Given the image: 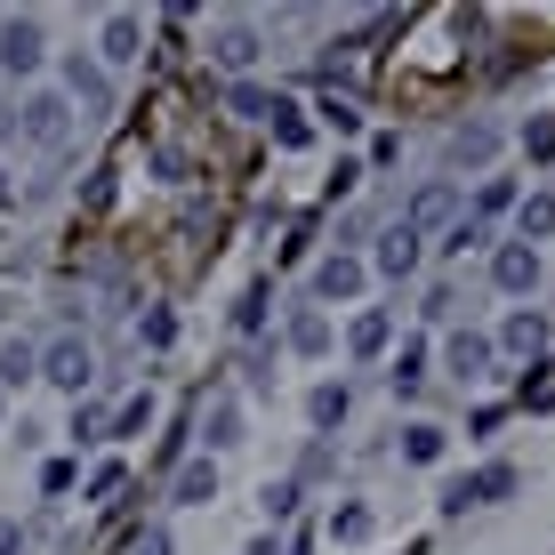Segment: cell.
I'll use <instances>...</instances> for the list:
<instances>
[{
    "label": "cell",
    "mask_w": 555,
    "mask_h": 555,
    "mask_svg": "<svg viewBox=\"0 0 555 555\" xmlns=\"http://www.w3.org/2000/svg\"><path fill=\"white\" fill-rule=\"evenodd\" d=\"M138 555H169V531L153 524V531H138Z\"/></svg>",
    "instance_id": "33"
},
{
    "label": "cell",
    "mask_w": 555,
    "mask_h": 555,
    "mask_svg": "<svg viewBox=\"0 0 555 555\" xmlns=\"http://www.w3.org/2000/svg\"><path fill=\"white\" fill-rule=\"evenodd\" d=\"M25 378H41V354H33L25 338H9V347H0V387H25Z\"/></svg>",
    "instance_id": "16"
},
{
    "label": "cell",
    "mask_w": 555,
    "mask_h": 555,
    "mask_svg": "<svg viewBox=\"0 0 555 555\" xmlns=\"http://www.w3.org/2000/svg\"><path fill=\"white\" fill-rule=\"evenodd\" d=\"M16 138H25V145H65L73 138V105L49 98V89H41V98H25V105H16Z\"/></svg>",
    "instance_id": "2"
},
{
    "label": "cell",
    "mask_w": 555,
    "mask_h": 555,
    "mask_svg": "<svg viewBox=\"0 0 555 555\" xmlns=\"http://www.w3.org/2000/svg\"><path fill=\"white\" fill-rule=\"evenodd\" d=\"M113 491H121V467H98V475H89V500H98V507L113 500Z\"/></svg>",
    "instance_id": "30"
},
{
    "label": "cell",
    "mask_w": 555,
    "mask_h": 555,
    "mask_svg": "<svg viewBox=\"0 0 555 555\" xmlns=\"http://www.w3.org/2000/svg\"><path fill=\"white\" fill-rule=\"evenodd\" d=\"M331 540H371V507H338L331 515Z\"/></svg>",
    "instance_id": "26"
},
{
    "label": "cell",
    "mask_w": 555,
    "mask_h": 555,
    "mask_svg": "<svg viewBox=\"0 0 555 555\" xmlns=\"http://www.w3.org/2000/svg\"><path fill=\"white\" fill-rule=\"evenodd\" d=\"M145 418H153V403H145V395H138V403H121V418H113V435H138V427H145Z\"/></svg>",
    "instance_id": "28"
},
{
    "label": "cell",
    "mask_w": 555,
    "mask_h": 555,
    "mask_svg": "<svg viewBox=\"0 0 555 555\" xmlns=\"http://www.w3.org/2000/svg\"><path fill=\"white\" fill-rule=\"evenodd\" d=\"M225 443H242V411H234V403L209 411V451H225Z\"/></svg>",
    "instance_id": "23"
},
{
    "label": "cell",
    "mask_w": 555,
    "mask_h": 555,
    "mask_svg": "<svg viewBox=\"0 0 555 555\" xmlns=\"http://www.w3.org/2000/svg\"><path fill=\"white\" fill-rule=\"evenodd\" d=\"M483 362H491V338H475V331L451 338V371H459V378H483Z\"/></svg>",
    "instance_id": "18"
},
{
    "label": "cell",
    "mask_w": 555,
    "mask_h": 555,
    "mask_svg": "<svg viewBox=\"0 0 555 555\" xmlns=\"http://www.w3.org/2000/svg\"><path fill=\"white\" fill-rule=\"evenodd\" d=\"M291 507H298V483H274V491H266V515H274V524H282Z\"/></svg>",
    "instance_id": "31"
},
{
    "label": "cell",
    "mask_w": 555,
    "mask_h": 555,
    "mask_svg": "<svg viewBox=\"0 0 555 555\" xmlns=\"http://www.w3.org/2000/svg\"><path fill=\"white\" fill-rule=\"evenodd\" d=\"M555 234V194H531L524 202V250H531V242H547Z\"/></svg>",
    "instance_id": "21"
},
{
    "label": "cell",
    "mask_w": 555,
    "mask_h": 555,
    "mask_svg": "<svg viewBox=\"0 0 555 555\" xmlns=\"http://www.w3.org/2000/svg\"><path fill=\"white\" fill-rule=\"evenodd\" d=\"M362 274H371V266H362V258H347V250H331V258H322V266H314V298H331V306H347V298L362 291Z\"/></svg>",
    "instance_id": "3"
},
{
    "label": "cell",
    "mask_w": 555,
    "mask_h": 555,
    "mask_svg": "<svg viewBox=\"0 0 555 555\" xmlns=\"http://www.w3.org/2000/svg\"><path fill=\"white\" fill-rule=\"evenodd\" d=\"M138 41H145V25H138V16H129V9H113V16H105V33H98L105 65H138V56H145Z\"/></svg>",
    "instance_id": "6"
},
{
    "label": "cell",
    "mask_w": 555,
    "mask_h": 555,
    "mask_svg": "<svg viewBox=\"0 0 555 555\" xmlns=\"http://www.w3.org/2000/svg\"><path fill=\"white\" fill-rule=\"evenodd\" d=\"M491 153H500V129H483V121H475V129H459V138H451V162H459V169H483Z\"/></svg>",
    "instance_id": "13"
},
{
    "label": "cell",
    "mask_w": 555,
    "mask_h": 555,
    "mask_svg": "<svg viewBox=\"0 0 555 555\" xmlns=\"http://www.w3.org/2000/svg\"><path fill=\"white\" fill-rule=\"evenodd\" d=\"M347 403H354L347 387H314V395H306V418H314V427H338V418H347Z\"/></svg>",
    "instance_id": "19"
},
{
    "label": "cell",
    "mask_w": 555,
    "mask_h": 555,
    "mask_svg": "<svg viewBox=\"0 0 555 555\" xmlns=\"http://www.w3.org/2000/svg\"><path fill=\"white\" fill-rule=\"evenodd\" d=\"M0 555H25V531L16 524H0Z\"/></svg>",
    "instance_id": "34"
},
{
    "label": "cell",
    "mask_w": 555,
    "mask_h": 555,
    "mask_svg": "<svg viewBox=\"0 0 555 555\" xmlns=\"http://www.w3.org/2000/svg\"><path fill=\"white\" fill-rule=\"evenodd\" d=\"M403 459H411V467H435V459H443V427H411L403 435Z\"/></svg>",
    "instance_id": "22"
},
{
    "label": "cell",
    "mask_w": 555,
    "mask_h": 555,
    "mask_svg": "<svg viewBox=\"0 0 555 555\" xmlns=\"http://www.w3.org/2000/svg\"><path fill=\"white\" fill-rule=\"evenodd\" d=\"M41 378L56 395H81L89 378H98V354H89V338H56V347H41Z\"/></svg>",
    "instance_id": "1"
},
{
    "label": "cell",
    "mask_w": 555,
    "mask_h": 555,
    "mask_svg": "<svg viewBox=\"0 0 555 555\" xmlns=\"http://www.w3.org/2000/svg\"><path fill=\"white\" fill-rule=\"evenodd\" d=\"M387 387H395V395H418V387H427V354L403 347V354H395V371H387Z\"/></svg>",
    "instance_id": "20"
},
{
    "label": "cell",
    "mask_w": 555,
    "mask_h": 555,
    "mask_svg": "<svg viewBox=\"0 0 555 555\" xmlns=\"http://www.w3.org/2000/svg\"><path fill=\"white\" fill-rule=\"evenodd\" d=\"M524 145H531V153H555V121H531V129H524Z\"/></svg>",
    "instance_id": "32"
},
{
    "label": "cell",
    "mask_w": 555,
    "mask_h": 555,
    "mask_svg": "<svg viewBox=\"0 0 555 555\" xmlns=\"http://www.w3.org/2000/svg\"><path fill=\"white\" fill-rule=\"evenodd\" d=\"M178 500H185V507H209V500H218V467H209V459H185V467H178Z\"/></svg>",
    "instance_id": "14"
},
{
    "label": "cell",
    "mask_w": 555,
    "mask_h": 555,
    "mask_svg": "<svg viewBox=\"0 0 555 555\" xmlns=\"http://www.w3.org/2000/svg\"><path fill=\"white\" fill-rule=\"evenodd\" d=\"M0 65L41 73V25H33V16H9V25H0Z\"/></svg>",
    "instance_id": "4"
},
{
    "label": "cell",
    "mask_w": 555,
    "mask_h": 555,
    "mask_svg": "<svg viewBox=\"0 0 555 555\" xmlns=\"http://www.w3.org/2000/svg\"><path fill=\"white\" fill-rule=\"evenodd\" d=\"M225 105H234V113H250V121H266V113H274V98H266V89H250V81H234V89H225Z\"/></svg>",
    "instance_id": "25"
},
{
    "label": "cell",
    "mask_w": 555,
    "mask_h": 555,
    "mask_svg": "<svg viewBox=\"0 0 555 555\" xmlns=\"http://www.w3.org/2000/svg\"><path fill=\"white\" fill-rule=\"evenodd\" d=\"M65 89H73V98H81L89 113H105V105H113V81H105L98 65H89V56H65Z\"/></svg>",
    "instance_id": "9"
},
{
    "label": "cell",
    "mask_w": 555,
    "mask_h": 555,
    "mask_svg": "<svg viewBox=\"0 0 555 555\" xmlns=\"http://www.w3.org/2000/svg\"><path fill=\"white\" fill-rule=\"evenodd\" d=\"M73 435H81V443H98V435H105V411H98V403H81V418H73Z\"/></svg>",
    "instance_id": "29"
},
{
    "label": "cell",
    "mask_w": 555,
    "mask_h": 555,
    "mask_svg": "<svg viewBox=\"0 0 555 555\" xmlns=\"http://www.w3.org/2000/svg\"><path fill=\"white\" fill-rule=\"evenodd\" d=\"M378 274H387V282H403L411 274V266H418V234H411V225H387V234H378Z\"/></svg>",
    "instance_id": "7"
},
{
    "label": "cell",
    "mask_w": 555,
    "mask_h": 555,
    "mask_svg": "<svg viewBox=\"0 0 555 555\" xmlns=\"http://www.w3.org/2000/svg\"><path fill=\"white\" fill-rule=\"evenodd\" d=\"M266 121H274V138H282V145H306V121H298V105H291V98H274V113H266Z\"/></svg>",
    "instance_id": "24"
},
{
    "label": "cell",
    "mask_w": 555,
    "mask_h": 555,
    "mask_svg": "<svg viewBox=\"0 0 555 555\" xmlns=\"http://www.w3.org/2000/svg\"><path fill=\"white\" fill-rule=\"evenodd\" d=\"M16 202V178H9V169H0V209H9Z\"/></svg>",
    "instance_id": "35"
},
{
    "label": "cell",
    "mask_w": 555,
    "mask_h": 555,
    "mask_svg": "<svg viewBox=\"0 0 555 555\" xmlns=\"http://www.w3.org/2000/svg\"><path fill=\"white\" fill-rule=\"evenodd\" d=\"M387 338H395V314H354V331H347V347L371 362V354H387Z\"/></svg>",
    "instance_id": "15"
},
{
    "label": "cell",
    "mask_w": 555,
    "mask_h": 555,
    "mask_svg": "<svg viewBox=\"0 0 555 555\" xmlns=\"http://www.w3.org/2000/svg\"><path fill=\"white\" fill-rule=\"evenodd\" d=\"M500 338H507V354H540V347H547V322H540V314H507Z\"/></svg>",
    "instance_id": "17"
},
{
    "label": "cell",
    "mask_w": 555,
    "mask_h": 555,
    "mask_svg": "<svg viewBox=\"0 0 555 555\" xmlns=\"http://www.w3.org/2000/svg\"><path fill=\"white\" fill-rule=\"evenodd\" d=\"M331 347V314H322V306H298L291 314V354H322Z\"/></svg>",
    "instance_id": "12"
},
{
    "label": "cell",
    "mask_w": 555,
    "mask_h": 555,
    "mask_svg": "<svg viewBox=\"0 0 555 555\" xmlns=\"http://www.w3.org/2000/svg\"><path fill=\"white\" fill-rule=\"evenodd\" d=\"M209 49H218L225 73H250V65H258V33L242 25V16H234V25H218V41H209Z\"/></svg>",
    "instance_id": "10"
},
{
    "label": "cell",
    "mask_w": 555,
    "mask_h": 555,
    "mask_svg": "<svg viewBox=\"0 0 555 555\" xmlns=\"http://www.w3.org/2000/svg\"><path fill=\"white\" fill-rule=\"evenodd\" d=\"M507 491H515V467H483L475 483H451V491H443V507L459 515V507H475V500H507Z\"/></svg>",
    "instance_id": "8"
},
{
    "label": "cell",
    "mask_w": 555,
    "mask_h": 555,
    "mask_svg": "<svg viewBox=\"0 0 555 555\" xmlns=\"http://www.w3.org/2000/svg\"><path fill=\"white\" fill-rule=\"evenodd\" d=\"M507 202H515V185H507V178H491V185H483V194H475V209H483V218H500V209H507Z\"/></svg>",
    "instance_id": "27"
},
{
    "label": "cell",
    "mask_w": 555,
    "mask_h": 555,
    "mask_svg": "<svg viewBox=\"0 0 555 555\" xmlns=\"http://www.w3.org/2000/svg\"><path fill=\"white\" fill-rule=\"evenodd\" d=\"M491 282H500L507 298H524V291H540V250H524V242H507L500 258H491Z\"/></svg>",
    "instance_id": "5"
},
{
    "label": "cell",
    "mask_w": 555,
    "mask_h": 555,
    "mask_svg": "<svg viewBox=\"0 0 555 555\" xmlns=\"http://www.w3.org/2000/svg\"><path fill=\"white\" fill-rule=\"evenodd\" d=\"M451 209H459V194H451V185H418V194H411V209H403V225H411V234H427V225H443Z\"/></svg>",
    "instance_id": "11"
}]
</instances>
